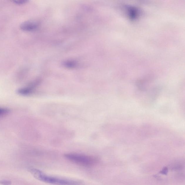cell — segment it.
<instances>
[{"label": "cell", "mask_w": 185, "mask_h": 185, "mask_svg": "<svg viewBox=\"0 0 185 185\" xmlns=\"http://www.w3.org/2000/svg\"><path fill=\"white\" fill-rule=\"evenodd\" d=\"M29 171L36 179L43 182L58 185H81L83 184L82 181L68 179L59 178L50 176L43 172L35 168H30Z\"/></svg>", "instance_id": "6da1fadb"}, {"label": "cell", "mask_w": 185, "mask_h": 185, "mask_svg": "<svg viewBox=\"0 0 185 185\" xmlns=\"http://www.w3.org/2000/svg\"><path fill=\"white\" fill-rule=\"evenodd\" d=\"M64 156L70 162L84 167H92L98 162V158L95 157L80 154L68 153Z\"/></svg>", "instance_id": "7a4b0ae2"}, {"label": "cell", "mask_w": 185, "mask_h": 185, "mask_svg": "<svg viewBox=\"0 0 185 185\" xmlns=\"http://www.w3.org/2000/svg\"><path fill=\"white\" fill-rule=\"evenodd\" d=\"M38 23L33 21H28L22 23L20 26L22 30L26 32L35 31L38 27Z\"/></svg>", "instance_id": "3957f363"}, {"label": "cell", "mask_w": 185, "mask_h": 185, "mask_svg": "<svg viewBox=\"0 0 185 185\" xmlns=\"http://www.w3.org/2000/svg\"><path fill=\"white\" fill-rule=\"evenodd\" d=\"M32 89L30 87H24L18 89V93L20 95H30L32 92Z\"/></svg>", "instance_id": "277c9868"}, {"label": "cell", "mask_w": 185, "mask_h": 185, "mask_svg": "<svg viewBox=\"0 0 185 185\" xmlns=\"http://www.w3.org/2000/svg\"><path fill=\"white\" fill-rule=\"evenodd\" d=\"M10 112V110L7 108L0 107V116L6 115Z\"/></svg>", "instance_id": "5b68a950"}, {"label": "cell", "mask_w": 185, "mask_h": 185, "mask_svg": "<svg viewBox=\"0 0 185 185\" xmlns=\"http://www.w3.org/2000/svg\"><path fill=\"white\" fill-rule=\"evenodd\" d=\"M28 0H11V1L17 4H22L28 2Z\"/></svg>", "instance_id": "8992f818"}, {"label": "cell", "mask_w": 185, "mask_h": 185, "mask_svg": "<svg viewBox=\"0 0 185 185\" xmlns=\"http://www.w3.org/2000/svg\"><path fill=\"white\" fill-rule=\"evenodd\" d=\"M0 184L5 185L11 184V182L7 180H1L0 181Z\"/></svg>", "instance_id": "52a82bcc"}]
</instances>
